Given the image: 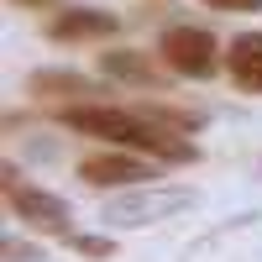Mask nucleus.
Wrapping results in <instances>:
<instances>
[{
  "mask_svg": "<svg viewBox=\"0 0 262 262\" xmlns=\"http://www.w3.org/2000/svg\"><path fill=\"white\" fill-rule=\"evenodd\" d=\"M0 194H6V210H11V221H21L32 236H69L74 226V215H69V205L58 200V194H48V189H37V184H27L21 179V168L16 163H0Z\"/></svg>",
  "mask_w": 262,
  "mask_h": 262,
  "instance_id": "obj_3",
  "label": "nucleus"
},
{
  "mask_svg": "<svg viewBox=\"0 0 262 262\" xmlns=\"http://www.w3.org/2000/svg\"><path fill=\"white\" fill-rule=\"evenodd\" d=\"M179 262H262V210L231 215V221L210 226L205 236H194Z\"/></svg>",
  "mask_w": 262,
  "mask_h": 262,
  "instance_id": "obj_4",
  "label": "nucleus"
},
{
  "mask_svg": "<svg viewBox=\"0 0 262 262\" xmlns=\"http://www.w3.org/2000/svg\"><path fill=\"white\" fill-rule=\"evenodd\" d=\"M100 74L105 79H121V84H163V69L152 63L147 53H131V48H116V53H100Z\"/></svg>",
  "mask_w": 262,
  "mask_h": 262,
  "instance_id": "obj_10",
  "label": "nucleus"
},
{
  "mask_svg": "<svg viewBox=\"0 0 262 262\" xmlns=\"http://www.w3.org/2000/svg\"><path fill=\"white\" fill-rule=\"evenodd\" d=\"M226 74H231L236 90L262 95V32H242L226 48Z\"/></svg>",
  "mask_w": 262,
  "mask_h": 262,
  "instance_id": "obj_9",
  "label": "nucleus"
},
{
  "mask_svg": "<svg viewBox=\"0 0 262 262\" xmlns=\"http://www.w3.org/2000/svg\"><path fill=\"white\" fill-rule=\"evenodd\" d=\"M27 90L37 100H53V105H84V100H100L105 84L90 79V74H79V69H37L27 79Z\"/></svg>",
  "mask_w": 262,
  "mask_h": 262,
  "instance_id": "obj_8",
  "label": "nucleus"
},
{
  "mask_svg": "<svg viewBox=\"0 0 262 262\" xmlns=\"http://www.w3.org/2000/svg\"><path fill=\"white\" fill-rule=\"evenodd\" d=\"M48 42H58V48H74V42H105L121 32V16L100 11V6H63L48 16Z\"/></svg>",
  "mask_w": 262,
  "mask_h": 262,
  "instance_id": "obj_7",
  "label": "nucleus"
},
{
  "mask_svg": "<svg viewBox=\"0 0 262 262\" xmlns=\"http://www.w3.org/2000/svg\"><path fill=\"white\" fill-rule=\"evenodd\" d=\"M58 126L95 137L105 147H131L142 158H158L168 168H189L200 163V147L189 142V131H173L163 121H152L142 105H105V100H84V105H58Z\"/></svg>",
  "mask_w": 262,
  "mask_h": 262,
  "instance_id": "obj_1",
  "label": "nucleus"
},
{
  "mask_svg": "<svg viewBox=\"0 0 262 262\" xmlns=\"http://www.w3.org/2000/svg\"><path fill=\"white\" fill-rule=\"evenodd\" d=\"M158 58H163V69L179 74V79H215L226 69L221 42H215L205 27H168L158 37Z\"/></svg>",
  "mask_w": 262,
  "mask_h": 262,
  "instance_id": "obj_5",
  "label": "nucleus"
},
{
  "mask_svg": "<svg viewBox=\"0 0 262 262\" xmlns=\"http://www.w3.org/2000/svg\"><path fill=\"white\" fill-rule=\"evenodd\" d=\"M63 247H69V252H79V257H90V262H105V257H116V236L69 231V236H63Z\"/></svg>",
  "mask_w": 262,
  "mask_h": 262,
  "instance_id": "obj_11",
  "label": "nucleus"
},
{
  "mask_svg": "<svg viewBox=\"0 0 262 262\" xmlns=\"http://www.w3.org/2000/svg\"><path fill=\"white\" fill-rule=\"evenodd\" d=\"M0 252H6V262H42V247L21 242L16 231H6V242H0Z\"/></svg>",
  "mask_w": 262,
  "mask_h": 262,
  "instance_id": "obj_12",
  "label": "nucleus"
},
{
  "mask_svg": "<svg viewBox=\"0 0 262 262\" xmlns=\"http://www.w3.org/2000/svg\"><path fill=\"white\" fill-rule=\"evenodd\" d=\"M257 179H262V163H257Z\"/></svg>",
  "mask_w": 262,
  "mask_h": 262,
  "instance_id": "obj_15",
  "label": "nucleus"
},
{
  "mask_svg": "<svg viewBox=\"0 0 262 262\" xmlns=\"http://www.w3.org/2000/svg\"><path fill=\"white\" fill-rule=\"evenodd\" d=\"M194 205H200V194L189 184H137V189H116L105 200L100 221H105V231H147V226L173 221V215H184Z\"/></svg>",
  "mask_w": 262,
  "mask_h": 262,
  "instance_id": "obj_2",
  "label": "nucleus"
},
{
  "mask_svg": "<svg viewBox=\"0 0 262 262\" xmlns=\"http://www.w3.org/2000/svg\"><path fill=\"white\" fill-rule=\"evenodd\" d=\"M11 6H21V11H63L69 0H11Z\"/></svg>",
  "mask_w": 262,
  "mask_h": 262,
  "instance_id": "obj_14",
  "label": "nucleus"
},
{
  "mask_svg": "<svg viewBox=\"0 0 262 262\" xmlns=\"http://www.w3.org/2000/svg\"><path fill=\"white\" fill-rule=\"evenodd\" d=\"M210 11H226V16H242V11H262V0H205Z\"/></svg>",
  "mask_w": 262,
  "mask_h": 262,
  "instance_id": "obj_13",
  "label": "nucleus"
},
{
  "mask_svg": "<svg viewBox=\"0 0 262 262\" xmlns=\"http://www.w3.org/2000/svg\"><path fill=\"white\" fill-rule=\"evenodd\" d=\"M79 179L90 189H137V184H152L158 179V168H152L142 152L131 147H105V152H90V158H79Z\"/></svg>",
  "mask_w": 262,
  "mask_h": 262,
  "instance_id": "obj_6",
  "label": "nucleus"
}]
</instances>
